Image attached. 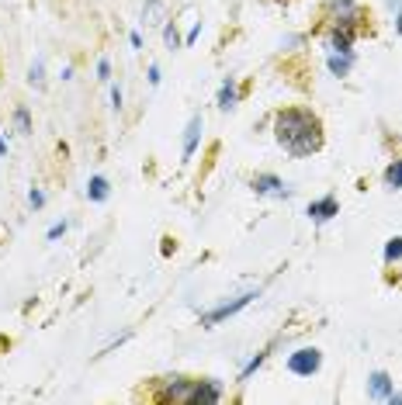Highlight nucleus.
I'll return each mask as SVG.
<instances>
[{"label":"nucleus","instance_id":"nucleus-1","mask_svg":"<svg viewBox=\"0 0 402 405\" xmlns=\"http://www.w3.org/2000/svg\"><path fill=\"white\" fill-rule=\"evenodd\" d=\"M274 139L291 160H305V156L319 153L322 142H326L319 115L312 108H298V104L281 108L274 115Z\"/></svg>","mask_w":402,"mask_h":405},{"label":"nucleus","instance_id":"nucleus-2","mask_svg":"<svg viewBox=\"0 0 402 405\" xmlns=\"http://www.w3.org/2000/svg\"><path fill=\"white\" fill-rule=\"evenodd\" d=\"M322 21H326V28L364 32L367 11L361 7V0H326V4H322Z\"/></svg>","mask_w":402,"mask_h":405},{"label":"nucleus","instance_id":"nucleus-3","mask_svg":"<svg viewBox=\"0 0 402 405\" xmlns=\"http://www.w3.org/2000/svg\"><path fill=\"white\" fill-rule=\"evenodd\" d=\"M191 395H195V378H188V374L157 378L150 388V399L163 405H191Z\"/></svg>","mask_w":402,"mask_h":405},{"label":"nucleus","instance_id":"nucleus-4","mask_svg":"<svg viewBox=\"0 0 402 405\" xmlns=\"http://www.w3.org/2000/svg\"><path fill=\"white\" fill-rule=\"evenodd\" d=\"M260 291H264V287H250V291H243V294H236V298H229V301H219L215 309L201 312V319H198V323L205 325V329H215V325H222L226 319L240 316V312L246 309V305H250V301H257V298H260Z\"/></svg>","mask_w":402,"mask_h":405},{"label":"nucleus","instance_id":"nucleus-5","mask_svg":"<svg viewBox=\"0 0 402 405\" xmlns=\"http://www.w3.org/2000/svg\"><path fill=\"white\" fill-rule=\"evenodd\" d=\"M284 367H288L295 378H312V374H319V367H322V350H316V347H298V350L288 354Z\"/></svg>","mask_w":402,"mask_h":405},{"label":"nucleus","instance_id":"nucleus-6","mask_svg":"<svg viewBox=\"0 0 402 405\" xmlns=\"http://www.w3.org/2000/svg\"><path fill=\"white\" fill-rule=\"evenodd\" d=\"M250 191L257 198H274V201H291V194H295L278 173H253L250 177Z\"/></svg>","mask_w":402,"mask_h":405},{"label":"nucleus","instance_id":"nucleus-7","mask_svg":"<svg viewBox=\"0 0 402 405\" xmlns=\"http://www.w3.org/2000/svg\"><path fill=\"white\" fill-rule=\"evenodd\" d=\"M222 399H226V385L219 378H195L191 405H219Z\"/></svg>","mask_w":402,"mask_h":405},{"label":"nucleus","instance_id":"nucleus-8","mask_svg":"<svg viewBox=\"0 0 402 405\" xmlns=\"http://www.w3.org/2000/svg\"><path fill=\"white\" fill-rule=\"evenodd\" d=\"M305 215H309V222H312V225H326V222H333V218L340 215V201H336V194H322V198H316V201H309Z\"/></svg>","mask_w":402,"mask_h":405},{"label":"nucleus","instance_id":"nucleus-9","mask_svg":"<svg viewBox=\"0 0 402 405\" xmlns=\"http://www.w3.org/2000/svg\"><path fill=\"white\" fill-rule=\"evenodd\" d=\"M201 128H205V118H201V115H191V118H188V125H184V146H181V163H184V166L195 160V153H198Z\"/></svg>","mask_w":402,"mask_h":405},{"label":"nucleus","instance_id":"nucleus-10","mask_svg":"<svg viewBox=\"0 0 402 405\" xmlns=\"http://www.w3.org/2000/svg\"><path fill=\"white\" fill-rule=\"evenodd\" d=\"M358 35H361V32H351V28H326L322 49H326V52H354Z\"/></svg>","mask_w":402,"mask_h":405},{"label":"nucleus","instance_id":"nucleus-11","mask_svg":"<svg viewBox=\"0 0 402 405\" xmlns=\"http://www.w3.org/2000/svg\"><path fill=\"white\" fill-rule=\"evenodd\" d=\"M392 388H396V381L389 370H371V378H367V399L371 402H389Z\"/></svg>","mask_w":402,"mask_h":405},{"label":"nucleus","instance_id":"nucleus-12","mask_svg":"<svg viewBox=\"0 0 402 405\" xmlns=\"http://www.w3.org/2000/svg\"><path fill=\"white\" fill-rule=\"evenodd\" d=\"M358 66V52H326V70L333 77H351V70Z\"/></svg>","mask_w":402,"mask_h":405},{"label":"nucleus","instance_id":"nucleus-13","mask_svg":"<svg viewBox=\"0 0 402 405\" xmlns=\"http://www.w3.org/2000/svg\"><path fill=\"white\" fill-rule=\"evenodd\" d=\"M215 104H219V111H233L240 104V83H236V77H226V80L219 83Z\"/></svg>","mask_w":402,"mask_h":405},{"label":"nucleus","instance_id":"nucleus-14","mask_svg":"<svg viewBox=\"0 0 402 405\" xmlns=\"http://www.w3.org/2000/svg\"><path fill=\"white\" fill-rule=\"evenodd\" d=\"M108 198H111V180H108L104 173H94V177L87 180V201L104 204Z\"/></svg>","mask_w":402,"mask_h":405},{"label":"nucleus","instance_id":"nucleus-15","mask_svg":"<svg viewBox=\"0 0 402 405\" xmlns=\"http://www.w3.org/2000/svg\"><path fill=\"white\" fill-rule=\"evenodd\" d=\"M274 347H278V339H274L271 347H264V350H257V354H253V357H250V361L243 364V370H240V385H246V381H250V378H253V374H257L260 367L267 364V357H271V350H274Z\"/></svg>","mask_w":402,"mask_h":405},{"label":"nucleus","instance_id":"nucleus-16","mask_svg":"<svg viewBox=\"0 0 402 405\" xmlns=\"http://www.w3.org/2000/svg\"><path fill=\"white\" fill-rule=\"evenodd\" d=\"M11 122H14V132H18V135H32V132H35V118H32L28 104H18V108L11 111Z\"/></svg>","mask_w":402,"mask_h":405},{"label":"nucleus","instance_id":"nucleus-17","mask_svg":"<svg viewBox=\"0 0 402 405\" xmlns=\"http://www.w3.org/2000/svg\"><path fill=\"white\" fill-rule=\"evenodd\" d=\"M142 25H163V0H142Z\"/></svg>","mask_w":402,"mask_h":405},{"label":"nucleus","instance_id":"nucleus-18","mask_svg":"<svg viewBox=\"0 0 402 405\" xmlns=\"http://www.w3.org/2000/svg\"><path fill=\"white\" fill-rule=\"evenodd\" d=\"M163 45H166L170 52H177V49H184V35H181V28H177V21H163Z\"/></svg>","mask_w":402,"mask_h":405},{"label":"nucleus","instance_id":"nucleus-19","mask_svg":"<svg viewBox=\"0 0 402 405\" xmlns=\"http://www.w3.org/2000/svg\"><path fill=\"white\" fill-rule=\"evenodd\" d=\"M382 180H385V187H389V191H402V156H399V160H392L389 166H385Z\"/></svg>","mask_w":402,"mask_h":405},{"label":"nucleus","instance_id":"nucleus-20","mask_svg":"<svg viewBox=\"0 0 402 405\" xmlns=\"http://www.w3.org/2000/svg\"><path fill=\"white\" fill-rule=\"evenodd\" d=\"M28 87H35V90H45V59H35L32 66H28Z\"/></svg>","mask_w":402,"mask_h":405},{"label":"nucleus","instance_id":"nucleus-21","mask_svg":"<svg viewBox=\"0 0 402 405\" xmlns=\"http://www.w3.org/2000/svg\"><path fill=\"white\" fill-rule=\"evenodd\" d=\"M382 260L392 267V263H399L402 260V236H392L389 243H385V253H382Z\"/></svg>","mask_w":402,"mask_h":405},{"label":"nucleus","instance_id":"nucleus-22","mask_svg":"<svg viewBox=\"0 0 402 405\" xmlns=\"http://www.w3.org/2000/svg\"><path fill=\"white\" fill-rule=\"evenodd\" d=\"M97 80L111 83V59H108V56H101V59H97Z\"/></svg>","mask_w":402,"mask_h":405},{"label":"nucleus","instance_id":"nucleus-23","mask_svg":"<svg viewBox=\"0 0 402 405\" xmlns=\"http://www.w3.org/2000/svg\"><path fill=\"white\" fill-rule=\"evenodd\" d=\"M128 339H132V329H125L121 336H115V339H111V343H108V347H104V350H101L97 357H104V354H111V350H118L121 343H128Z\"/></svg>","mask_w":402,"mask_h":405},{"label":"nucleus","instance_id":"nucleus-24","mask_svg":"<svg viewBox=\"0 0 402 405\" xmlns=\"http://www.w3.org/2000/svg\"><path fill=\"white\" fill-rule=\"evenodd\" d=\"M66 232H70V222H56V225L45 232V239H49V243H56V239H59V236H66Z\"/></svg>","mask_w":402,"mask_h":405},{"label":"nucleus","instance_id":"nucleus-25","mask_svg":"<svg viewBox=\"0 0 402 405\" xmlns=\"http://www.w3.org/2000/svg\"><path fill=\"white\" fill-rule=\"evenodd\" d=\"M28 204H32L35 211H42V208H45V191H42V187H32V191H28Z\"/></svg>","mask_w":402,"mask_h":405},{"label":"nucleus","instance_id":"nucleus-26","mask_svg":"<svg viewBox=\"0 0 402 405\" xmlns=\"http://www.w3.org/2000/svg\"><path fill=\"white\" fill-rule=\"evenodd\" d=\"M111 108H115V111L125 108V90H121V83H111Z\"/></svg>","mask_w":402,"mask_h":405},{"label":"nucleus","instance_id":"nucleus-27","mask_svg":"<svg viewBox=\"0 0 402 405\" xmlns=\"http://www.w3.org/2000/svg\"><path fill=\"white\" fill-rule=\"evenodd\" d=\"M198 39H201V21H198V25H191V32L184 35V49H188V45H195Z\"/></svg>","mask_w":402,"mask_h":405},{"label":"nucleus","instance_id":"nucleus-28","mask_svg":"<svg viewBox=\"0 0 402 405\" xmlns=\"http://www.w3.org/2000/svg\"><path fill=\"white\" fill-rule=\"evenodd\" d=\"M146 77H150V87H160V80H163L160 66H157V63H150V73H146Z\"/></svg>","mask_w":402,"mask_h":405},{"label":"nucleus","instance_id":"nucleus-29","mask_svg":"<svg viewBox=\"0 0 402 405\" xmlns=\"http://www.w3.org/2000/svg\"><path fill=\"white\" fill-rule=\"evenodd\" d=\"M73 73H77V70H73V63H66V66L59 70V80H63V83H70V80H73Z\"/></svg>","mask_w":402,"mask_h":405},{"label":"nucleus","instance_id":"nucleus-30","mask_svg":"<svg viewBox=\"0 0 402 405\" xmlns=\"http://www.w3.org/2000/svg\"><path fill=\"white\" fill-rule=\"evenodd\" d=\"M128 45L139 52V49H142V35H139V32H128Z\"/></svg>","mask_w":402,"mask_h":405},{"label":"nucleus","instance_id":"nucleus-31","mask_svg":"<svg viewBox=\"0 0 402 405\" xmlns=\"http://www.w3.org/2000/svg\"><path fill=\"white\" fill-rule=\"evenodd\" d=\"M392 14H396V35H402V7H396Z\"/></svg>","mask_w":402,"mask_h":405},{"label":"nucleus","instance_id":"nucleus-32","mask_svg":"<svg viewBox=\"0 0 402 405\" xmlns=\"http://www.w3.org/2000/svg\"><path fill=\"white\" fill-rule=\"evenodd\" d=\"M389 405H402V392H396V388H392V395H389Z\"/></svg>","mask_w":402,"mask_h":405},{"label":"nucleus","instance_id":"nucleus-33","mask_svg":"<svg viewBox=\"0 0 402 405\" xmlns=\"http://www.w3.org/2000/svg\"><path fill=\"white\" fill-rule=\"evenodd\" d=\"M0 156H7V139L0 135Z\"/></svg>","mask_w":402,"mask_h":405}]
</instances>
